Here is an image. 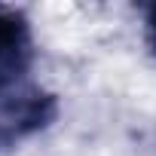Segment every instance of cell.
I'll return each instance as SVG.
<instances>
[{
    "instance_id": "2",
    "label": "cell",
    "mask_w": 156,
    "mask_h": 156,
    "mask_svg": "<svg viewBox=\"0 0 156 156\" xmlns=\"http://www.w3.org/2000/svg\"><path fill=\"white\" fill-rule=\"evenodd\" d=\"M34 64V31L22 9L0 6V80L31 73Z\"/></svg>"
},
{
    "instance_id": "3",
    "label": "cell",
    "mask_w": 156,
    "mask_h": 156,
    "mask_svg": "<svg viewBox=\"0 0 156 156\" xmlns=\"http://www.w3.org/2000/svg\"><path fill=\"white\" fill-rule=\"evenodd\" d=\"M144 46L156 58V3L144 6Z\"/></svg>"
},
{
    "instance_id": "1",
    "label": "cell",
    "mask_w": 156,
    "mask_h": 156,
    "mask_svg": "<svg viewBox=\"0 0 156 156\" xmlns=\"http://www.w3.org/2000/svg\"><path fill=\"white\" fill-rule=\"evenodd\" d=\"M58 116V95L31 73L0 80V156L46 132Z\"/></svg>"
}]
</instances>
